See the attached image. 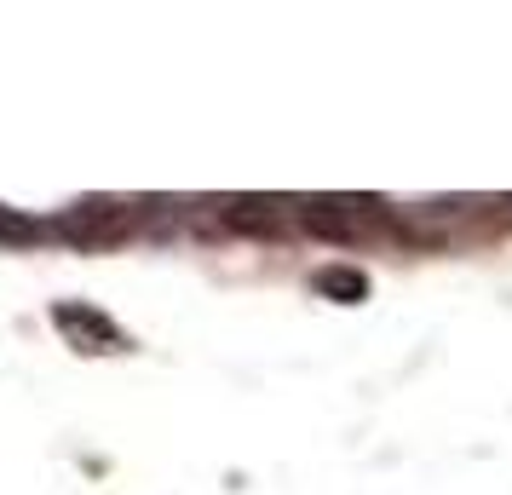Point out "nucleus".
Returning <instances> with one entry per match:
<instances>
[{
    "mask_svg": "<svg viewBox=\"0 0 512 495\" xmlns=\"http://www.w3.org/2000/svg\"><path fill=\"white\" fill-rule=\"evenodd\" d=\"M311 288L323 294V300H340V306H357V300H369V277L357 271V265H323Z\"/></svg>",
    "mask_w": 512,
    "mask_h": 495,
    "instance_id": "obj_2",
    "label": "nucleus"
},
{
    "mask_svg": "<svg viewBox=\"0 0 512 495\" xmlns=\"http://www.w3.org/2000/svg\"><path fill=\"white\" fill-rule=\"evenodd\" d=\"M52 323L70 334L81 352H121V346H127L116 323H110L104 311H93V306H70V300H64V306L52 311Z\"/></svg>",
    "mask_w": 512,
    "mask_h": 495,
    "instance_id": "obj_1",
    "label": "nucleus"
},
{
    "mask_svg": "<svg viewBox=\"0 0 512 495\" xmlns=\"http://www.w3.org/2000/svg\"><path fill=\"white\" fill-rule=\"evenodd\" d=\"M300 219H305V231H311V236H328V242H357V225L346 219L340 202H305Z\"/></svg>",
    "mask_w": 512,
    "mask_h": 495,
    "instance_id": "obj_3",
    "label": "nucleus"
},
{
    "mask_svg": "<svg viewBox=\"0 0 512 495\" xmlns=\"http://www.w3.org/2000/svg\"><path fill=\"white\" fill-rule=\"evenodd\" d=\"M41 236H47L41 219H24V213L0 208V242H41Z\"/></svg>",
    "mask_w": 512,
    "mask_h": 495,
    "instance_id": "obj_4",
    "label": "nucleus"
}]
</instances>
